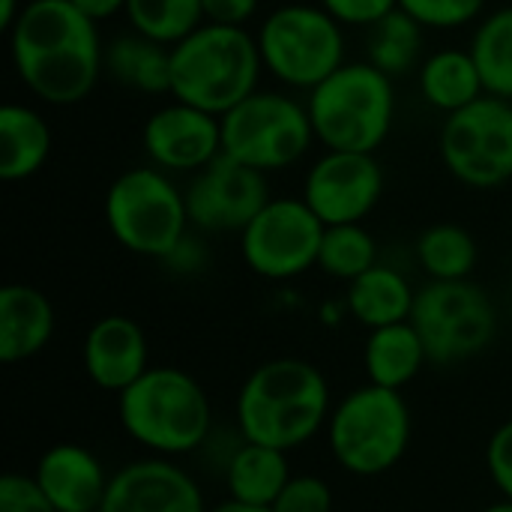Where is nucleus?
Masks as SVG:
<instances>
[{"instance_id":"nucleus-1","label":"nucleus","mask_w":512,"mask_h":512,"mask_svg":"<svg viewBox=\"0 0 512 512\" xmlns=\"http://www.w3.org/2000/svg\"><path fill=\"white\" fill-rule=\"evenodd\" d=\"M6 36L18 81L45 105H78L105 75L99 24L72 0H27Z\"/></svg>"},{"instance_id":"nucleus-2","label":"nucleus","mask_w":512,"mask_h":512,"mask_svg":"<svg viewBox=\"0 0 512 512\" xmlns=\"http://www.w3.org/2000/svg\"><path fill=\"white\" fill-rule=\"evenodd\" d=\"M234 411L246 441L291 453L327 429L333 396L327 375L315 363L276 357L246 375Z\"/></svg>"},{"instance_id":"nucleus-3","label":"nucleus","mask_w":512,"mask_h":512,"mask_svg":"<svg viewBox=\"0 0 512 512\" xmlns=\"http://www.w3.org/2000/svg\"><path fill=\"white\" fill-rule=\"evenodd\" d=\"M123 432L150 456H195L213 432L207 390L177 366H150L117 396Z\"/></svg>"},{"instance_id":"nucleus-4","label":"nucleus","mask_w":512,"mask_h":512,"mask_svg":"<svg viewBox=\"0 0 512 512\" xmlns=\"http://www.w3.org/2000/svg\"><path fill=\"white\" fill-rule=\"evenodd\" d=\"M264 63L255 33L204 21L171 48V99L207 114H228L261 87Z\"/></svg>"},{"instance_id":"nucleus-5","label":"nucleus","mask_w":512,"mask_h":512,"mask_svg":"<svg viewBox=\"0 0 512 512\" xmlns=\"http://www.w3.org/2000/svg\"><path fill=\"white\" fill-rule=\"evenodd\" d=\"M306 108L324 150L378 153L396 123V87L369 60H345L306 93Z\"/></svg>"},{"instance_id":"nucleus-6","label":"nucleus","mask_w":512,"mask_h":512,"mask_svg":"<svg viewBox=\"0 0 512 512\" xmlns=\"http://www.w3.org/2000/svg\"><path fill=\"white\" fill-rule=\"evenodd\" d=\"M411 408L402 390L363 384L345 393L327 420V447L336 465L351 477L390 474L411 447Z\"/></svg>"},{"instance_id":"nucleus-7","label":"nucleus","mask_w":512,"mask_h":512,"mask_svg":"<svg viewBox=\"0 0 512 512\" xmlns=\"http://www.w3.org/2000/svg\"><path fill=\"white\" fill-rule=\"evenodd\" d=\"M264 72L288 90H312L348 57L345 27L321 3H282L255 30Z\"/></svg>"},{"instance_id":"nucleus-8","label":"nucleus","mask_w":512,"mask_h":512,"mask_svg":"<svg viewBox=\"0 0 512 512\" xmlns=\"http://www.w3.org/2000/svg\"><path fill=\"white\" fill-rule=\"evenodd\" d=\"M105 225L126 252L159 261L192 228L186 189L156 165L126 168L105 192Z\"/></svg>"},{"instance_id":"nucleus-9","label":"nucleus","mask_w":512,"mask_h":512,"mask_svg":"<svg viewBox=\"0 0 512 512\" xmlns=\"http://www.w3.org/2000/svg\"><path fill=\"white\" fill-rule=\"evenodd\" d=\"M222 120V153L264 174L297 165L315 144L306 102L285 90L258 87Z\"/></svg>"},{"instance_id":"nucleus-10","label":"nucleus","mask_w":512,"mask_h":512,"mask_svg":"<svg viewBox=\"0 0 512 512\" xmlns=\"http://www.w3.org/2000/svg\"><path fill=\"white\" fill-rule=\"evenodd\" d=\"M411 324L429 351V363L459 366L480 357L495 342L498 309L471 279L429 282L417 291Z\"/></svg>"},{"instance_id":"nucleus-11","label":"nucleus","mask_w":512,"mask_h":512,"mask_svg":"<svg viewBox=\"0 0 512 512\" xmlns=\"http://www.w3.org/2000/svg\"><path fill=\"white\" fill-rule=\"evenodd\" d=\"M438 156L453 180L468 189H498L512 180V102L480 96L447 114L438 132Z\"/></svg>"},{"instance_id":"nucleus-12","label":"nucleus","mask_w":512,"mask_h":512,"mask_svg":"<svg viewBox=\"0 0 512 512\" xmlns=\"http://www.w3.org/2000/svg\"><path fill=\"white\" fill-rule=\"evenodd\" d=\"M327 225L303 198H270L240 231L246 267L267 282H291L318 267Z\"/></svg>"},{"instance_id":"nucleus-13","label":"nucleus","mask_w":512,"mask_h":512,"mask_svg":"<svg viewBox=\"0 0 512 512\" xmlns=\"http://www.w3.org/2000/svg\"><path fill=\"white\" fill-rule=\"evenodd\" d=\"M384 168L375 153L324 150L303 177V201L330 225L366 222L384 198Z\"/></svg>"},{"instance_id":"nucleus-14","label":"nucleus","mask_w":512,"mask_h":512,"mask_svg":"<svg viewBox=\"0 0 512 512\" xmlns=\"http://www.w3.org/2000/svg\"><path fill=\"white\" fill-rule=\"evenodd\" d=\"M270 198L267 174L225 153L192 174L186 186L189 222L201 234H240Z\"/></svg>"},{"instance_id":"nucleus-15","label":"nucleus","mask_w":512,"mask_h":512,"mask_svg":"<svg viewBox=\"0 0 512 512\" xmlns=\"http://www.w3.org/2000/svg\"><path fill=\"white\" fill-rule=\"evenodd\" d=\"M141 144L150 165L168 174H198L222 156V120L171 99L144 120Z\"/></svg>"},{"instance_id":"nucleus-16","label":"nucleus","mask_w":512,"mask_h":512,"mask_svg":"<svg viewBox=\"0 0 512 512\" xmlns=\"http://www.w3.org/2000/svg\"><path fill=\"white\" fill-rule=\"evenodd\" d=\"M99 512H210L192 471L165 456H144L111 474Z\"/></svg>"},{"instance_id":"nucleus-17","label":"nucleus","mask_w":512,"mask_h":512,"mask_svg":"<svg viewBox=\"0 0 512 512\" xmlns=\"http://www.w3.org/2000/svg\"><path fill=\"white\" fill-rule=\"evenodd\" d=\"M81 366L90 384L120 396L150 369L144 327L129 315H105L93 321L81 342Z\"/></svg>"},{"instance_id":"nucleus-18","label":"nucleus","mask_w":512,"mask_h":512,"mask_svg":"<svg viewBox=\"0 0 512 512\" xmlns=\"http://www.w3.org/2000/svg\"><path fill=\"white\" fill-rule=\"evenodd\" d=\"M33 477L57 512L102 510L111 483L102 459L84 444H69V441L48 447L36 459Z\"/></svg>"},{"instance_id":"nucleus-19","label":"nucleus","mask_w":512,"mask_h":512,"mask_svg":"<svg viewBox=\"0 0 512 512\" xmlns=\"http://www.w3.org/2000/svg\"><path fill=\"white\" fill-rule=\"evenodd\" d=\"M57 330L54 303L33 285L12 282L0 291V360L6 366L42 354Z\"/></svg>"},{"instance_id":"nucleus-20","label":"nucleus","mask_w":512,"mask_h":512,"mask_svg":"<svg viewBox=\"0 0 512 512\" xmlns=\"http://www.w3.org/2000/svg\"><path fill=\"white\" fill-rule=\"evenodd\" d=\"M414 303H417V291L408 282V276L399 267L381 261L363 276H357L354 282H348V294H345V312L366 330L411 321Z\"/></svg>"},{"instance_id":"nucleus-21","label":"nucleus","mask_w":512,"mask_h":512,"mask_svg":"<svg viewBox=\"0 0 512 512\" xmlns=\"http://www.w3.org/2000/svg\"><path fill=\"white\" fill-rule=\"evenodd\" d=\"M51 144V126L36 108L24 102H6L0 108V177L6 183L36 177L51 156Z\"/></svg>"},{"instance_id":"nucleus-22","label":"nucleus","mask_w":512,"mask_h":512,"mask_svg":"<svg viewBox=\"0 0 512 512\" xmlns=\"http://www.w3.org/2000/svg\"><path fill=\"white\" fill-rule=\"evenodd\" d=\"M429 366V351L411 321L369 330L363 345V369L369 384L405 390Z\"/></svg>"},{"instance_id":"nucleus-23","label":"nucleus","mask_w":512,"mask_h":512,"mask_svg":"<svg viewBox=\"0 0 512 512\" xmlns=\"http://www.w3.org/2000/svg\"><path fill=\"white\" fill-rule=\"evenodd\" d=\"M417 90L423 102L444 117L486 96L480 69L468 48H438L426 54L417 69Z\"/></svg>"},{"instance_id":"nucleus-24","label":"nucleus","mask_w":512,"mask_h":512,"mask_svg":"<svg viewBox=\"0 0 512 512\" xmlns=\"http://www.w3.org/2000/svg\"><path fill=\"white\" fill-rule=\"evenodd\" d=\"M105 75L135 93H171V48L135 30L114 36L105 42Z\"/></svg>"},{"instance_id":"nucleus-25","label":"nucleus","mask_w":512,"mask_h":512,"mask_svg":"<svg viewBox=\"0 0 512 512\" xmlns=\"http://www.w3.org/2000/svg\"><path fill=\"white\" fill-rule=\"evenodd\" d=\"M291 477L294 474H291V462L285 450L243 441L222 483L231 501L252 504V507H273Z\"/></svg>"},{"instance_id":"nucleus-26","label":"nucleus","mask_w":512,"mask_h":512,"mask_svg":"<svg viewBox=\"0 0 512 512\" xmlns=\"http://www.w3.org/2000/svg\"><path fill=\"white\" fill-rule=\"evenodd\" d=\"M414 258L429 282H462L471 279V273L477 270L480 246L468 228L438 222L417 237Z\"/></svg>"},{"instance_id":"nucleus-27","label":"nucleus","mask_w":512,"mask_h":512,"mask_svg":"<svg viewBox=\"0 0 512 512\" xmlns=\"http://www.w3.org/2000/svg\"><path fill=\"white\" fill-rule=\"evenodd\" d=\"M489 96L512 102V6L480 18L468 45Z\"/></svg>"},{"instance_id":"nucleus-28","label":"nucleus","mask_w":512,"mask_h":512,"mask_svg":"<svg viewBox=\"0 0 512 512\" xmlns=\"http://www.w3.org/2000/svg\"><path fill=\"white\" fill-rule=\"evenodd\" d=\"M423 39H426V27L417 24L408 12L396 9L384 21L369 27V57L366 60L396 81V78L420 69Z\"/></svg>"},{"instance_id":"nucleus-29","label":"nucleus","mask_w":512,"mask_h":512,"mask_svg":"<svg viewBox=\"0 0 512 512\" xmlns=\"http://www.w3.org/2000/svg\"><path fill=\"white\" fill-rule=\"evenodd\" d=\"M123 15L135 33L168 48L183 42L207 21L201 0H129Z\"/></svg>"},{"instance_id":"nucleus-30","label":"nucleus","mask_w":512,"mask_h":512,"mask_svg":"<svg viewBox=\"0 0 512 512\" xmlns=\"http://www.w3.org/2000/svg\"><path fill=\"white\" fill-rule=\"evenodd\" d=\"M378 264V243L363 222L330 225L321 240L318 270L339 282H354Z\"/></svg>"},{"instance_id":"nucleus-31","label":"nucleus","mask_w":512,"mask_h":512,"mask_svg":"<svg viewBox=\"0 0 512 512\" xmlns=\"http://www.w3.org/2000/svg\"><path fill=\"white\" fill-rule=\"evenodd\" d=\"M399 9L426 30H459L480 21L486 0H399Z\"/></svg>"},{"instance_id":"nucleus-32","label":"nucleus","mask_w":512,"mask_h":512,"mask_svg":"<svg viewBox=\"0 0 512 512\" xmlns=\"http://www.w3.org/2000/svg\"><path fill=\"white\" fill-rule=\"evenodd\" d=\"M333 489L315 474H294L282 495L276 498V512H333Z\"/></svg>"},{"instance_id":"nucleus-33","label":"nucleus","mask_w":512,"mask_h":512,"mask_svg":"<svg viewBox=\"0 0 512 512\" xmlns=\"http://www.w3.org/2000/svg\"><path fill=\"white\" fill-rule=\"evenodd\" d=\"M0 512H57L48 495L39 489L30 474H3L0 477Z\"/></svg>"},{"instance_id":"nucleus-34","label":"nucleus","mask_w":512,"mask_h":512,"mask_svg":"<svg viewBox=\"0 0 512 512\" xmlns=\"http://www.w3.org/2000/svg\"><path fill=\"white\" fill-rule=\"evenodd\" d=\"M159 264L171 273V276H201L210 267V249L204 243V234L189 228L165 258H159Z\"/></svg>"},{"instance_id":"nucleus-35","label":"nucleus","mask_w":512,"mask_h":512,"mask_svg":"<svg viewBox=\"0 0 512 512\" xmlns=\"http://www.w3.org/2000/svg\"><path fill=\"white\" fill-rule=\"evenodd\" d=\"M342 27H375L390 12L399 9V0H318Z\"/></svg>"},{"instance_id":"nucleus-36","label":"nucleus","mask_w":512,"mask_h":512,"mask_svg":"<svg viewBox=\"0 0 512 512\" xmlns=\"http://www.w3.org/2000/svg\"><path fill=\"white\" fill-rule=\"evenodd\" d=\"M486 471L501 492L512 501V420H504L486 444Z\"/></svg>"},{"instance_id":"nucleus-37","label":"nucleus","mask_w":512,"mask_h":512,"mask_svg":"<svg viewBox=\"0 0 512 512\" xmlns=\"http://www.w3.org/2000/svg\"><path fill=\"white\" fill-rule=\"evenodd\" d=\"M243 435H240V429L234 426V429H219V426H213V432L207 435V441L201 444V450L195 453L198 459H201V465L210 471V474H219V477H225V471H228V465H231V459L237 456V450L243 447Z\"/></svg>"},{"instance_id":"nucleus-38","label":"nucleus","mask_w":512,"mask_h":512,"mask_svg":"<svg viewBox=\"0 0 512 512\" xmlns=\"http://www.w3.org/2000/svg\"><path fill=\"white\" fill-rule=\"evenodd\" d=\"M201 6H204V18L213 24L246 27L258 15L261 0H201Z\"/></svg>"},{"instance_id":"nucleus-39","label":"nucleus","mask_w":512,"mask_h":512,"mask_svg":"<svg viewBox=\"0 0 512 512\" xmlns=\"http://www.w3.org/2000/svg\"><path fill=\"white\" fill-rule=\"evenodd\" d=\"M126 3L129 0H72V6L78 9V12H84L90 21H108V18H114V15H120V12H126Z\"/></svg>"},{"instance_id":"nucleus-40","label":"nucleus","mask_w":512,"mask_h":512,"mask_svg":"<svg viewBox=\"0 0 512 512\" xmlns=\"http://www.w3.org/2000/svg\"><path fill=\"white\" fill-rule=\"evenodd\" d=\"M21 9H24V0H0V27H3L6 33H9L12 24L18 21Z\"/></svg>"},{"instance_id":"nucleus-41","label":"nucleus","mask_w":512,"mask_h":512,"mask_svg":"<svg viewBox=\"0 0 512 512\" xmlns=\"http://www.w3.org/2000/svg\"><path fill=\"white\" fill-rule=\"evenodd\" d=\"M210 512H276L273 507H252V504H240V501H222L216 507H210Z\"/></svg>"},{"instance_id":"nucleus-42","label":"nucleus","mask_w":512,"mask_h":512,"mask_svg":"<svg viewBox=\"0 0 512 512\" xmlns=\"http://www.w3.org/2000/svg\"><path fill=\"white\" fill-rule=\"evenodd\" d=\"M480 512H512V501L510 498H501V501H495V504L483 507Z\"/></svg>"},{"instance_id":"nucleus-43","label":"nucleus","mask_w":512,"mask_h":512,"mask_svg":"<svg viewBox=\"0 0 512 512\" xmlns=\"http://www.w3.org/2000/svg\"><path fill=\"white\" fill-rule=\"evenodd\" d=\"M96 512H99V510H96Z\"/></svg>"}]
</instances>
